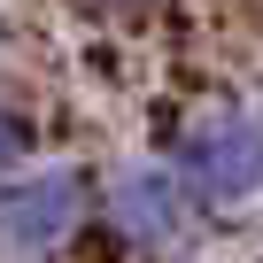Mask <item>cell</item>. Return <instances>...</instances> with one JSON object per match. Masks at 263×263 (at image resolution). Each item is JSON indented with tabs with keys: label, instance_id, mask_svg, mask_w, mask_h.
I'll use <instances>...</instances> for the list:
<instances>
[{
	"label": "cell",
	"instance_id": "7a4b0ae2",
	"mask_svg": "<svg viewBox=\"0 0 263 263\" xmlns=\"http://www.w3.org/2000/svg\"><path fill=\"white\" fill-rule=\"evenodd\" d=\"M93 209H101L93 171H78V163L16 171L8 186H0V255H16V263H47V255H62V248L85 232Z\"/></svg>",
	"mask_w": 263,
	"mask_h": 263
},
{
	"label": "cell",
	"instance_id": "277c9868",
	"mask_svg": "<svg viewBox=\"0 0 263 263\" xmlns=\"http://www.w3.org/2000/svg\"><path fill=\"white\" fill-rule=\"evenodd\" d=\"M24 155H31V132H24V116H16V108H0V186L24 171Z\"/></svg>",
	"mask_w": 263,
	"mask_h": 263
},
{
	"label": "cell",
	"instance_id": "6da1fadb",
	"mask_svg": "<svg viewBox=\"0 0 263 263\" xmlns=\"http://www.w3.org/2000/svg\"><path fill=\"white\" fill-rule=\"evenodd\" d=\"M171 171L194 194V209H248L263 194V108L217 101L186 116V132L171 140Z\"/></svg>",
	"mask_w": 263,
	"mask_h": 263
},
{
	"label": "cell",
	"instance_id": "3957f363",
	"mask_svg": "<svg viewBox=\"0 0 263 263\" xmlns=\"http://www.w3.org/2000/svg\"><path fill=\"white\" fill-rule=\"evenodd\" d=\"M186 217H194V194L178 186L171 155L163 163H116L101 178V224L116 232V248L132 255H163L186 240Z\"/></svg>",
	"mask_w": 263,
	"mask_h": 263
},
{
	"label": "cell",
	"instance_id": "5b68a950",
	"mask_svg": "<svg viewBox=\"0 0 263 263\" xmlns=\"http://www.w3.org/2000/svg\"><path fill=\"white\" fill-rule=\"evenodd\" d=\"M101 8H116V16H140V8H155V0H101Z\"/></svg>",
	"mask_w": 263,
	"mask_h": 263
}]
</instances>
